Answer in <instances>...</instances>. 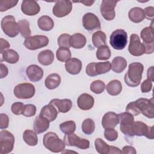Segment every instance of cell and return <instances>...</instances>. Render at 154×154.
<instances>
[{
	"label": "cell",
	"instance_id": "cell-4",
	"mask_svg": "<svg viewBox=\"0 0 154 154\" xmlns=\"http://www.w3.org/2000/svg\"><path fill=\"white\" fill-rule=\"evenodd\" d=\"M1 28L3 32L10 37H14L19 34L17 23L12 15H8L4 17L1 22Z\"/></svg>",
	"mask_w": 154,
	"mask_h": 154
},
{
	"label": "cell",
	"instance_id": "cell-33",
	"mask_svg": "<svg viewBox=\"0 0 154 154\" xmlns=\"http://www.w3.org/2000/svg\"><path fill=\"white\" fill-rule=\"evenodd\" d=\"M23 141L30 146H35L37 144L38 138L35 132L30 129L25 130L23 133Z\"/></svg>",
	"mask_w": 154,
	"mask_h": 154
},
{
	"label": "cell",
	"instance_id": "cell-17",
	"mask_svg": "<svg viewBox=\"0 0 154 154\" xmlns=\"http://www.w3.org/2000/svg\"><path fill=\"white\" fill-rule=\"evenodd\" d=\"M21 10L28 16H34L40 11V7L35 1H23L21 4Z\"/></svg>",
	"mask_w": 154,
	"mask_h": 154
},
{
	"label": "cell",
	"instance_id": "cell-52",
	"mask_svg": "<svg viewBox=\"0 0 154 154\" xmlns=\"http://www.w3.org/2000/svg\"><path fill=\"white\" fill-rule=\"evenodd\" d=\"M1 47H0V53L1 54H2L3 52H4L5 50L8 49L10 47V45L8 43V42L3 38H1Z\"/></svg>",
	"mask_w": 154,
	"mask_h": 154
},
{
	"label": "cell",
	"instance_id": "cell-39",
	"mask_svg": "<svg viewBox=\"0 0 154 154\" xmlns=\"http://www.w3.org/2000/svg\"><path fill=\"white\" fill-rule=\"evenodd\" d=\"M96 55L98 60H106L110 58L111 55V52L109 47L105 45L98 48Z\"/></svg>",
	"mask_w": 154,
	"mask_h": 154
},
{
	"label": "cell",
	"instance_id": "cell-6",
	"mask_svg": "<svg viewBox=\"0 0 154 154\" xmlns=\"http://www.w3.org/2000/svg\"><path fill=\"white\" fill-rule=\"evenodd\" d=\"M49 43V38L43 35L29 36L25 38L23 45L29 50H36L46 46Z\"/></svg>",
	"mask_w": 154,
	"mask_h": 154
},
{
	"label": "cell",
	"instance_id": "cell-45",
	"mask_svg": "<svg viewBox=\"0 0 154 154\" xmlns=\"http://www.w3.org/2000/svg\"><path fill=\"white\" fill-rule=\"evenodd\" d=\"M18 3V1L4 0L0 1V11L1 12L8 10V9L16 6Z\"/></svg>",
	"mask_w": 154,
	"mask_h": 154
},
{
	"label": "cell",
	"instance_id": "cell-14",
	"mask_svg": "<svg viewBox=\"0 0 154 154\" xmlns=\"http://www.w3.org/2000/svg\"><path fill=\"white\" fill-rule=\"evenodd\" d=\"M72 10V3L69 0L57 1L52 9L53 14L57 17H63L69 14Z\"/></svg>",
	"mask_w": 154,
	"mask_h": 154
},
{
	"label": "cell",
	"instance_id": "cell-42",
	"mask_svg": "<svg viewBox=\"0 0 154 154\" xmlns=\"http://www.w3.org/2000/svg\"><path fill=\"white\" fill-rule=\"evenodd\" d=\"M105 83L101 80H96L90 84V90L95 94L102 93L105 88Z\"/></svg>",
	"mask_w": 154,
	"mask_h": 154
},
{
	"label": "cell",
	"instance_id": "cell-2",
	"mask_svg": "<svg viewBox=\"0 0 154 154\" xmlns=\"http://www.w3.org/2000/svg\"><path fill=\"white\" fill-rule=\"evenodd\" d=\"M44 146L54 153L62 152L65 149V143L54 132H49L46 133L43 138Z\"/></svg>",
	"mask_w": 154,
	"mask_h": 154
},
{
	"label": "cell",
	"instance_id": "cell-55",
	"mask_svg": "<svg viewBox=\"0 0 154 154\" xmlns=\"http://www.w3.org/2000/svg\"><path fill=\"white\" fill-rule=\"evenodd\" d=\"M147 79L150 80L152 82L154 81L153 78V66L150 67L149 69H148L147 72Z\"/></svg>",
	"mask_w": 154,
	"mask_h": 154
},
{
	"label": "cell",
	"instance_id": "cell-29",
	"mask_svg": "<svg viewBox=\"0 0 154 154\" xmlns=\"http://www.w3.org/2000/svg\"><path fill=\"white\" fill-rule=\"evenodd\" d=\"M61 83V76L58 73H51L49 75L45 81V85L49 90H53L57 88Z\"/></svg>",
	"mask_w": 154,
	"mask_h": 154
},
{
	"label": "cell",
	"instance_id": "cell-44",
	"mask_svg": "<svg viewBox=\"0 0 154 154\" xmlns=\"http://www.w3.org/2000/svg\"><path fill=\"white\" fill-rule=\"evenodd\" d=\"M71 35L68 34L64 33L61 34L58 38V45L60 47L67 48H69L70 47L69 44V40Z\"/></svg>",
	"mask_w": 154,
	"mask_h": 154
},
{
	"label": "cell",
	"instance_id": "cell-40",
	"mask_svg": "<svg viewBox=\"0 0 154 154\" xmlns=\"http://www.w3.org/2000/svg\"><path fill=\"white\" fill-rule=\"evenodd\" d=\"M82 132L87 135L91 134L95 129V123L91 119H85L81 126Z\"/></svg>",
	"mask_w": 154,
	"mask_h": 154
},
{
	"label": "cell",
	"instance_id": "cell-1",
	"mask_svg": "<svg viewBox=\"0 0 154 154\" xmlns=\"http://www.w3.org/2000/svg\"><path fill=\"white\" fill-rule=\"evenodd\" d=\"M143 70L144 66L141 63L138 62L131 63L124 77V81L126 85L131 87H135L139 85Z\"/></svg>",
	"mask_w": 154,
	"mask_h": 154
},
{
	"label": "cell",
	"instance_id": "cell-51",
	"mask_svg": "<svg viewBox=\"0 0 154 154\" xmlns=\"http://www.w3.org/2000/svg\"><path fill=\"white\" fill-rule=\"evenodd\" d=\"M145 17L149 20H153L154 16V7H147L144 10Z\"/></svg>",
	"mask_w": 154,
	"mask_h": 154
},
{
	"label": "cell",
	"instance_id": "cell-32",
	"mask_svg": "<svg viewBox=\"0 0 154 154\" xmlns=\"http://www.w3.org/2000/svg\"><path fill=\"white\" fill-rule=\"evenodd\" d=\"M1 55V61H4L10 64L16 63L19 59V54L13 49H7Z\"/></svg>",
	"mask_w": 154,
	"mask_h": 154
},
{
	"label": "cell",
	"instance_id": "cell-28",
	"mask_svg": "<svg viewBox=\"0 0 154 154\" xmlns=\"http://www.w3.org/2000/svg\"><path fill=\"white\" fill-rule=\"evenodd\" d=\"M37 25L40 29L45 31H49L53 29L54 22L51 17L45 15L38 18L37 20Z\"/></svg>",
	"mask_w": 154,
	"mask_h": 154
},
{
	"label": "cell",
	"instance_id": "cell-30",
	"mask_svg": "<svg viewBox=\"0 0 154 154\" xmlns=\"http://www.w3.org/2000/svg\"><path fill=\"white\" fill-rule=\"evenodd\" d=\"M127 66V61L122 57H115L111 62V69L116 73L122 72Z\"/></svg>",
	"mask_w": 154,
	"mask_h": 154
},
{
	"label": "cell",
	"instance_id": "cell-49",
	"mask_svg": "<svg viewBox=\"0 0 154 154\" xmlns=\"http://www.w3.org/2000/svg\"><path fill=\"white\" fill-rule=\"evenodd\" d=\"M152 88V82L147 79L144 80L141 84V91L142 93L149 92Z\"/></svg>",
	"mask_w": 154,
	"mask_h": 154
},
{
	"label": "cell",
	"instance_id": "cell-36",
	"mask_svg": "<svg viewBox=\"0 0 154 154\" xmlns=\"http://www.w3.org/2000/svg\"><path fill=\"white\" fill-rule=\"evenodd\" d=\"M19 31L22 37L27 38L31 34L29 28V22L26 19H22L17 22Z\"/></svg>",
	"mask_w": 154,
	"mask_h": 154
},
{
	"label": "cell",
	"instance_id": "cell-11",
	"mask_svg": "<svg viewBox=\"0 0 154 154\" xmlns=\"http://www.w3.org/2000/svg\"><path fill=\"white\" fill-rule=\"evenodd\" d=\"M132 132L134 135L145 136L149 139H153V126H148L146 123L140 122H134L132 126Z\"/></svg>",
	"mask_w": 154,
	"mask_h": 154
},
{
	"label": "cell",
	"instance_id": "cell-24",
	"mask_svg": "<svg viewBox=\"0 0 154 154\" xmlns=\"http://www.w3.org/2000/svg\"><path fill=\"white\" fill-rule=\"evenodd\" d=\"M58 110L52 104L49 103L48 105H45L41 109L39 115L45 117L49 122L54 121L58 115Z\"/></svg>",
	"mask_w": 154,
	"mask_h": 154
},
{
	"label": "cell",
	"instance_id": "cell-7",
	"mask_svg": "<svg viewBox=\"0 0 154 154\" xmlns=\"http://www.w3.org/2000/svg\"><path fill=\"white\" fill-rule=\"evenodd\" d=\"M14 137L8 131L2 130L0 132V153L7 154L13 149Z\"/></svg>",
	"mask_w": 154,
	"mask_h": 154
},
{
	"label": "cell",
	"instance_id": "cell-43",
	"mask_svg": "<svg viewBox=\"0 0 154 154\" xmlns=\"http://www.w3.org/2000/svg\"><path fill=\"white\" fill-rule=\"evenodd\" d=\"M36 113V106L32 104L25 105L22 114L25 117H30L34 116Z\"/></svg>",
	"mask_w": 154,
	"mask_h": 154
},
{
	"label": "cell",
	"instance_id": "cell-21",
	"mask_svg": "<svg viewBox=\"0 0 154 154\" xmlns=\"http://www.w3.org/2000/svg\"><path fill=\"white\" fill-rule=\"evenodd\" d=\"M94 99L93 96L87 93H82L77 99L78 107L82 110H89L94 105Z\"/></svg>",
	"mask_w": 154,
	"mask_h": 154
},
{
	"label": "cell",
	"instance_id": "cell-10",
	"mask_svg": "<svg viewBox=\"0 0 154 154\" xmlns=\"http://www.w3.org/2000/svg\"><path fill=\"white\" fill-rule=\"evenodd\" d=\"M118 116L121 132L126 136L132 137L133 134L132 132V126L134 122V116L126 111L119 114Z\"/></svg>",
	"mask_w": 154,
	"mask_h": 154
},
{
	"label": "cell",
	"instance_id": "cell-19",
	"mask_svg": "<svg viewBox=\"0 0 154 154\" xmlns=\"http://www.w3.org/2000/svg\"><path fill=\"white\" fill-rule=\"evenodd\" d=\"M26 73L28 79L32 82H37L42 79L43 76V70L36 64L29 66L26 70Z\"/></svg>",
	"mask_w": 154,
	"mask_h": 154
},
{
	"label": "cell",
	"instance_id": "cell-20",
	"mask_svg": "<svg viewBox=\"0 0 154 154\" xmlns=\"http://www.w3.org/2000/svg\"><path fill=\"white\" fill-rule=\"evenodd\" d=\"M49 103L53 105L58 112L62 113L67 112L72 106V102L69 99H53L50 101Z\"/></svg>",
	"mask_w": 154,
	"mask_h": 154
},
{
	"label": "cell",
	"instance_id": "cell-57",
	"mask_svg": "<svg viewBox=\"0 0 154 154\" xmlns=\"http://www.w3.org/2000/svg\"><path fill=\"white\" fill-rule=\"evenodd\" d=\"M78 2L82 3L86 6H91L94 4V1H79Z\"/></svg>",
	"mask_w": 154,
	"mask_h": 154
},
{
	"label": "cell",
	"instance_id": "cell-35",
	"mask_svg": "<svg viewBox=\"0 0 154 154\" xmlns=\"http://www.w3.org/2000/svg\"><path fill=\"white\" fill-rule=\"evenodd\" d=\"M106 36L104 32L97 31L92 35V42L94 47L99 48L101 46L105 45Z\"/></svg>",
	"mask_w": 154,
	"mask_h": 154
},
{
	"label": "cell",
	"instance_id": "cell-18",
	"mask_svg": "<svg viewBox=\"0 0 154 154\" xmlns=\"http://www.w3.org/2000/svg\"><path fill=\"white\" fill-rule=\"evenodd\" d=\"M119 123V116L114 112H108L102 117V125L104 129L114 128Z\"/></svg>",
	"mask_w": 154,
	"mask_h": 154
},
{
	"label": "cell",
	"instance_id": "cell-56",
	"mask_svg": "<svg viewBox=\"0 0 154 154\" xmlns=\"http://www.w3.org/2000/svg\"><path fill=\"white\" fill-rule=\"evenodd\" d=\"M113 153H122V151L117 147L110 146V150L109 154H113Z\"/></svg>",
	"mask_w": 154,
	"mask_h": 154
},
{
	"label": "cell",
	"instance_id": "cell-15",
	"mask_svg": "<svg viewBox=\"0 0 154 154\" xmlns=\"http://www.w3.org/2000/svg\"><path fill=\"white\" fill-rule=\"evenodd\" d=\"M117 1L110 0H103L102 1L100 10L103 17L106 20H112L115 17L114 8Z\"/></svg>",
	"mask_w": 154,
	"mask_h": 154
},
{
	"label": "cell",
	"instance_id": "cell-54",
	"mask_svg": "<svg viewBox=\"0 0 154 154\" xmlns=\"http://www.w3.org/2000/svg\"><path fill=\"white\" fill-rule=\"evenodd\" d=\"M1 74H0V78H3L5 77L8 75V69L5 65L2 64V63H1Z\"/></svg>",
	"mask_w": 154,
	"mask_h": 154
},
{
	"label": "cell",
	"instance_id": "cell-38",
	"mask_svg": "<svg viewBox=\"0 0 154 154\" xmlns=\"http://www.w3.org/2000/svg\"><path fill=\"white\" fill-rule=\"evenodd\" d=\"M57 59L61 62H66L71 58V52L69 48L60 47L56 51Z\"/></svg>",
	"mask_w": 154,
	"mask_h": 154
},
{
	"label": "cell",
	"instance_id": "cell-25",
	"mask_svg": "<svg viewBox=\"0 0 154 154\" xmlns=\"http://www.w3.org/2000/svg\"><path fill=\"white\" fill-rule=\"evenodd\" d=\"M86 37L81 33H75L70 36L69 40L70 46L75 49H81L85 45Z\"/></svg>",
	"mask_w": 154,
	"mask_h": 154
},
{
	"label": "cell",
	"instance_id": "cell-12",
	"mask_svg": "<svg viewBox=\"0 0 154 154\" xmlns=\"http://www.w3.org/2000/svg\"><path fill=\"white\" fill-rule=\"evenodd\" d=\"M64 142L66 146H75L81 149H87L90 147V141L88 140L82 138L74 133L66 134Z\"/></svg>",
	"mask_w": 154,
	"mask_h": 154
},
{
	"label": "cell",
	"instance_id": "cell-47",
	"mask_svg": "<svg viewBox=\"0 0 154 154\" xmlns=\"http://www.w3.org/2000/svg\"><path fill=\"white\" fill-rule=\"evenodd\" d=\"M126 111L128 112H129L133 116H137L141 113L137 105L135 104V101L131 102L127 105L126 108Z\"/></svg>",
	"mask_w": 154,
	"mask_h": 154
},
{
	"label": "cell",
	"instance_id": "cell-16",
	"mask_svg": "<svg viewBox=\"0 0 154 154\" xmlns=\"http://www.w3.org/2000/svg\"><path fill=\"white\" fill-rule=\"evenodd\" d=\"M82 25L86 30L90 31L100 29V22L99 18L91 13H87L84 15Z\"/></svg>",
	"mask_w": 154,
	"mask_h": 154
},
{
	"label": "cell",
	"instance_id": "cell-34",
	"mask_svg": "<svg viewBox=\"0 0 154 154\" xmlns=\"http://www.w3.org/2000/svg\"><path fill=\"white\" fill-rule=\"evenodd\" d=\"M150 26L143 28L140 33V36L144 44L153 43V29Z\"/></svg>",
	"mask_w": 154,
	"mask_h": 154
},
{
	"label": "cell",
	"instance_id": "cell-9",
	"mask_svg": "<svg viewBox=\"0 0 154 154\" xmlns=\"http://www.w3.org/2000/svg\"><path fill=\"white\" fill-rule=\"evenodd\" d=\"M141 113L149 119L154 117V102L153 98L150 99L141 97L135 101Z\"/></svg>",
	"mask_w": 154,
	"mask_h": 154
},
{
	"label": "cell",
	"instance_id": "cell-41",
	"mask_svg": "<svg viewBox=\"0 0 154 154\" xmlns=\"http://www.w3.org/2000/svg\"><path fill=\"white\" fill-rule=\"evenodd\" d=\"M60 129L61 131L65 134H72L76 130V124L72 120L66 121L60 125Z\"/></svg>",
	"mask_w": 154,
	"mask_h": 154
},
{
	"label": "cell",
	"instance_id": "cell-8",
	"mask_svg": "<svg viewBox=\"0 0 154 154\" xmlns=\"http://www.w3.org/2000/svg\"><path fill=\"white\" fill-rule=\"evenodd\" d=\"M35 91V87L32 84L25 82L16 85L13 93L14 96L18 99H27L32 97Z\"/></svg>",
	"mask_w": 154,
	"mask_h": 154
},
{
	"label": "cell",
	"instance_id": "cell-37",
	"mask_svg": "<svg viewBox=\"0 0 154 154\" xmlns=\"http://www.w3.org/2000/svg\"><path fill=\"white\" fill-rule=\"evenodd\" d=\"M96 150L100 154H109L110 146L106 143L102 138H97L94 141Z\"/></svg>",
	"mask_w": 154,
	"mask_h": 154
},
{
	"label": "cell",
	"instance_id": "cell-53",
	"mask_svg": "<svg viewBox=\"0 0 154 154\" xmlns=\"http://www.w3.org/2000/svg\"><path fill=\"white\" fill-rule=\"evenodd\" d=\"M122 153H128V154H136L137 152L134 147L130 146H125L123 147Z\"/></svg>",
	"mask_w": 154,
	"mask_h": 154
},
{
	"label": "cell",
	"instance_id": "cell-5",
	"mask_svg": "<svg viewBox=\"0 0 154 154\" xmlns=\"http://www.w3.org/2000/svg\"><path fill=\"white\" fill-rule=\"evenodd\" d=\"M111 69V64L109 61L90 63L88 64L85 69L87 75L90 76H95L99 75L108 72Z\"/></svg>",
	"mask_w": 154,
	"mask_h": 154
},
{
	"label": "cell",
	"instance_id": "cell-3",
	"mask_svg": "<svg viewBox=\"0 0 154 154\" xmlns=\"http://www.w3.org/2000/svg\"><path fill=\"white\" fill-rule=\"evenodd\" d=\"M128 42L127 32L122 29L114 31L110 36L109 43L115 49L122 50L126 46Z\"/></svg>",
	"mask_w": 154,
	"mask_h": 154
},
{
	"label": "cell",
	"instance_id": "cell-26",
	"mask_svg": "<svg viewBox=\"0 0 154 154\" xmlns=\"http://www.w3.org/2000/svg\"><path fill=\"white\" fill-rule=\"evenodd\" d=\"M37 60L43 66H49L51 64L54 60V54L51 50H43L38 54Z\"/></svg>",
	"mask_w": 154,
	"mask_h": 154
},
{
	"label": "cell",
	"instance_id": "cell-46",
	"mask_svg": "<svg viewBox=\"0 0 154 154\" xmlns=\"http://www.w3.org/2000/svg\"><path fill=\"white\" fill-rule=\"evenodd\" d=\"M104 137L107 140L113 141L117 140L118 137V133L113 128H107L105 129L104 131Z\"/></svg>",
	"mask_w": 154,
	"mask_h": 154
},
{
	"label": "cell",
	"instance_id": "cell-23",
	"mask_svg": "<svg viewBox=\"0 0 154 154\" xmlns=\"http://www.w3.org/2000/svg\"><path fill=\"white\" fill-rule=\"evenodd\" d=\"M49 127V121L45 117L39 115L35 119L33 124V129L37 134H41L46 131Z\"/></svg>",
	"mask_w": 154,
	"mask_h": 154
},
{
	"label": "cell",
	"instance_id": "cell-13",
	"mask_svg": "<svg viewBox=\"0 0 154 154\" xmlns=\"http://www.w3.org/2000/svg\"><path fill=\"white\" fill-rule=\"evenodd\" d=\"M129 53L135 57H138L145 54V47L141 42L140 37L136 34H132L130 37V42L128 46Z\"/></svg>",
	"mask_w": 154,
	"mask_h": 154
},
{
	"label": "cell",
	"instance_id": "cell-31",
	"mask_svg": "<svg viewBox=\"0 0 154 154\" xmlns=\"http://www.w3.org/2000/svg\"><path fill=\"white\" fill-rule=\"evenodd\" d=\"M106 89L108 93L111 96H117L122 91V83L117 79L112 80L106 85Z\"/></svg>",
	"mask_w": 154,
	"mask_h": 154
},
{
	"label": "cell",
	"instance_id": "cell-27",
	"mask_svg": "<svg viewBox=\"0 0 154 154\" xmlns=\"http://www.w3.org/2000/svg\"><path fill=\"white\" fill-rule=\"evenodd\" d=\"M129 19L134 23H140L142 22L145 17L144 11L140 7H134L131 8L128 13Z\"/></svg>",
	"mask_w": 154,
	"mask_h": 154
},
{
	"label": "cell",
	"instance_id": "cell-48",
	"mask_svg": "<svg viewBox=\"0 0 154 154\" xmlns=\"http://www.w3.org/2000/svg\"><path fill=\"white\" fill-rule=\"evenodd\" d=\"M24 105H25L22 102H20L13 103L11 106V112L16 115L22 114V112Z\"/></svg>",
	"mask_w": 154,
	"mask_h": 154
},
{
	"label": "cell",
	"instance_id": "cell-22",
	"mask_svg": "<svg viewBox=\"0 0 154 154\" xmlns=\"http://www.w3.org/2000/svg\"><path fill=\"white\" fill-rule=\"evenodd\" d=\"M82 62L76 58H72L65 63L66 71L72 75L78 74L82 69Z\"/></svg>",
	"mask_w": 154,
	"mask_h": 154
},
{
	"label": "cell",
	"instance_id": "cell-50",
	"mask_svg": "<svg viewBox=\"0 0 154 154\" xmlns=\"http://www.w3.org/2000/svg\"><path fill=\"white\" fill-rule=\"evenodd\" d=\"M9 119L7 114L1 113L0 114V128L1 129H6L8 126Z\"/></svg>",
	"mask_w": 154,
	"mask_h": 154
}]
</instances>
